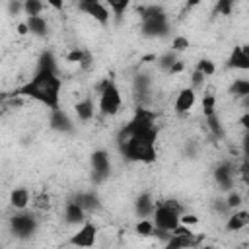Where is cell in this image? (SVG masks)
I'll use <instances>...</instances> for the list:
<instances>
[{"instance_id":"cell-16","label":"cell","mask_w":249,"mask_h":249,"mask_svg":"<svg viewBox=\"0 0 249 249\" xmlns=\"http://www.w3.org/2000/svg\"><path fill=\"white\" fill-rule=\"evenodd\" d=\"M25 25L31 35H35L39 39L49 37V21L43 16H25Z\"/></svg>"},{"instance_id":"cell-6","label":"cell","mask_w":249,"mask_h":249,"mask_svg":"<svg viewBox=\"0 0 249 249\" xmlns=\"http://www.w3.org/2000/svg\"><path fill=\"white\" fill-rule=\"evenodd\" d=\"M89 163H91V179L95 183H103L109 179L111 175V156L107 150L99 148L93 150L89 156Z\"/></svg>"},{"instance_id":"cell-19","label":"cell","mask_w":249,"mask_h":249,"mask_svg":"<svg viewBox=\"0 0 249 249\" xmlns=\"http://www.w3.org/2000/svg\"><path fill=\"white\" fill-rule=\"evenodd\" d=\"M29 200H31V195L25 187H16L10 191V206L14 210H25L29 206Z\"/></svg>"},{"instance_id":"cell-4","label":"cell","mask_w":249,"mask_h":249,"mask_svg":"<svg viewBox=\"0 0 249 249\" xmlns=\"http://www.w3.org/2000/svg\"><path fill=\"white\" fill-rule=\"evenodd\" d=\"M8 224H10V231L19 239L31 237L39 228V222H37L35 214L27 212V208L25 210H16V214L10 218Z\"/></svg>"},{"instance_id":"cell-17","label":"cell","mask_w":249,"mask_h":249,"mask_svg":"<svg viewBox=\"0 0 249 249\" xmlns=\"http://www.w3.org/2000/svg\"><path fill=\"white\" fill-rule=\"evenodd\" d=\"M74 200H76L88 214L101 208V200H99V196H97L93 191H82V193H78V195L74 196Z\"/></svg>"},{"instance_id":"cell-12","label":"cell","mask_w":249,"mask_h":249,"mask_svg":"<svg viewBox=\"0 0 249 249\" xmlns=\"http://www.w3.org/2000/svg\"><path fill=\"white\" fill-rule=\"evenodd\" d=\"M214 181L218 185V189L222 191H228L233 187V181H235V171H233V165L224 161L220 163L216 169H214Z\"/></svg>"},{"instance_id":"cell-15","label":"cell","mask_w":249,"mask_h":249,"mask_svg":"<svg viewBox=\"0 0 249 249\" xmlns=\"http://www.w3.org/2000/svg\"><path fill=\"white\" fill-rule=\"evenodd\" d=\"M249 224V212L243 208L231 210L226 218V231H241Z\"/></svg>"},{"instance_id":"cell-30","label":"cell","mask_w":249,"mask_h":249,"mask_svg":"<svg viewBox=\"0 0 249 249\" xmlns=\"http://www.w3.org/2000/svg\"><path fill=\"white\" fill-rule=\"evenodd\" d=\"M158 60V66L161 68V70H165V72H169V68H171V64L177 60V53H173V51H169V53H165V54H161V56H158L156 58Z\"/></svg>"},{"instance_id":"cell-27","label":"cell","mask_w":249,"mask_h":249,"mask_svg":"<svg viewBox=\"0 0 249 249\" xmlns=\"http://www.w3.org/2000/svg\"><path fill=\"white\" fill-rule=\"evenodd\" d=\"M200 107H202V115H204V117H210V115L218 113V111H216V95H214V93H206V95L202 97Z\"/></svg>"},{"instance_id":"cell-25","label":"cell","mask_w":249,"mask_h":249,"mask_svg":"<svg viewBox=\"0 0 249 249\" xmlns=\"http://www.w3.org/2000/svg\"><path fill=\"white\" fill-rule=\"evenodd\" d=\"M226 193H228V195H226V198H224V200H226V204H228L230 212H231V210H237V208H241V206H243V196H241V193H239L237 189H233V187H231V189H228Z\"/></svg>"},{"instance_id":"cell-13","label":"cell","mask_w":249,"mask_h":249,"mask_svg":"<svg viewBox=\"0 0 249 249\" xmlns=\"http://www.w3.org/2000/svg\"><path fill=\"white\" fill-rule=\"evenodd\" d=\"M228 68H233V70H249V53H247V47L245 45H237L233 47L230 58H228Z\"/></svg>"},{"instance_id":"cell-34","label":"cell","mask_w":249,"mask_h":249,"mask_svg":"<svg viewBox=\"0 0 249 249\" xmlns=\"http://www.w3.org/2000/svg\"><path fill=\"white\" fill-rule=\"evenodd\" d=\"M84 54H86V51H84V49L74 47V49L66 54V60H68V62H72V64H80V62H82V58H84Z\"/></svg>"},{"instance_id":"cell-22","label":"cell","mask_w":249,"mask_h":249,"mask_svg":"<svg viewBox=\"0 0 249 249\" xmlns=\"http://www.w3.org/2000/svg\"><path fill=\"white\" fill-rule=\"evenodd\" d=\"M230 93L235 99H245L249 95V80L247 78H235L230 86Z\"/></svg>"},{"instance_id":"cell-2","label":"cell","mask_w":249,"mask_h":249,"mask_svg":"<svg viewBox=\"0 0 249 249\" xmlns=\"http://www.w3.org/2000/svg\"><path fill=\"white\" fill-rule=\"evenodd\" d=\"M60 89H62V78L58 76V70L37 66V72L31 80H27L23 86L16 88L12 95H23L29 99L39 101L41 105L49 107V111L60 107Z\"/></svg>"},{"instance_id":"cell-26","label":"cell","mask_w":249,"mask_h":249,"mask_svg":"<svg viewBox=\"0 0 249 249\" xmlns=\"http://www.w3.org/2000/svg\"><path fill=\"white\" fill-rule=\"evenodd\" d=\"M134 231L142 237H148V235H154V222L152 218H140L134 226Z\"/></svg>"},{"instance_id":"cell-23","label":"cell","mask_w":249,"mask_h":249,"mask_svg":"<svg viewBox=\"0 0 249 249\" xmlns=\"http://www.w3.org/2000/svg\"><path fill=\"white\" fill-rule=\"evenodd\" d=\"M130 4H132V0H105V6L113 12L115 19H121L126 14V10L130 8Z\"/></svg>"},{"instance_id":"cell-3","label":"cell","mask_w":249,"mask_h":249,"mask_svg":"<svg viewBox=\"0 0 249 249\" xmlns=\"http://www.w3.org/2000/svg\"><path fill=\"white\" fill-rule=\"evenodd\" d=\"M97 89H99V103H97L99 115L115 117L123 107V93H121L117 82L113 78H107L99 84Z\"/></svg>"},{"instance_id":"cell-7","label":"cell","mask_w":249,"mask_h":249,"mask_svg":"<svg viewBox=\"0 0 249 249\" xmlns=\"http://www.w3.org/2000/svg\"><path fill=\"white\" fill-rule=\"evenodd\" d=\"M97 233H99L97 226L93 222L86 220L84 224H80L78 231L70 235L68 245H74V247H93L95 241H97Z\"/></svg>"},{"instance_id":"cell-28","label":"cell","mask_w":249,"mask_h":249,"mask_svg":"<svg viewBox=\"0 0 249 249\" xmlns=\"http://www.w3.org/2000/svg\"><path fill=\"white\" fill-rule=\"evenodd\" d=\"M189 47H191V41H189L185 35H175V37L171 39V51L177 53V54H179V53H185Z\"/></svg>"},{"instance_id":"cell-5","label":"cell","mask_w":249,"mask_h":249,"mask_svg":"<svg viewBox=\"0 0 249 249\" xmlns=\"http://www.w3.org/2000/svg\"><path fill=\"white\" fill-rule=\"evenodd\" d=\"M179 216H181L179 212H175L173 208H169V206L161 200V202H156L154 212H152L150 218H152V222H154V228L171 233V230H175V228L179 226Z\"/></svg>"},{"instance_id":"cell-35","label":"cell","mask_w":249,"mask_h":249,"mask_svg":"<svg viewBox=\"0 0 249 249\" xmlns=\"http://www.w3.org/2000/svg\"><path fill=\"white\" fill-rule=\"evenodd\" d=\"M214 210L220 212V214H230V208H228V204H226L224 198H216L214 200Z\"/></svg>"},{"instance_id":"cell-21","label":"cell","mask_w":249,"mask_h":249,"mask_svg":"<svg viewBox=\"0 0 249 249\" xmlns=\"http://www.w3.org/2000/svg\"><path fill=\"white\" fill-rule=\"evenodd\" d=\"M204 119H206V126H208L210 134H212L214 138H218V140H224V138H226V128H224L222 119L218 117V113H214V115H210V117H204Z\"/></svg>"},{"instance_id":"cell-32","label":"cell","mask_w":249,"mask_h":249,"mask_svg":"<svg viewBox=\"0 0 249 249\" xmlns=\"http://www.w3.org/2000/svg\"><path fill=\"white\" fill-rule=\"evenodd\" d=\"M204 82H206V76H204L200 70L193 68V72H191V88H193L195 91H198V89L204 88Z\"/></svg>"},{"instance_id":"cell-36","label":"cell","mask_w":249,"mask_h":249,"mask_svg":"<svg viewBox=\"0 0 249 249\" xmlns=\"http://www.w3.org/2000/svg\"><path fill=\"white\" fill-rule=\"evenodd\" d=\"M43 2H45L47 6H51L54 12H62V8H64V4H66L64 0H43Z\"/></svg>"},{"instance_id":"cell-39","label":"cell","mask_w":249,"mask_h":249,"mask_svg":"<svg viewBox=\"0 0 249 249\" xmlns=\"http://www.w3.org/2000/svg\"><path fill=\"white\" fill-rule=\"evenodd\" d=\"M10 12H12L14 16H16L18 12H21V4H19L18 0H12V2H10Z\"/></svg>"},{"instance_id":"cell-40","label":"cell","mask_w":249,"mask_h":249,"mask_svg":"<svg viewBox=\"0 0 249 249\" xmlns=\"http://www.w3.org/2000/svg\"><path fill=\"white\" fill-rule=\"evenodd\" d=\"M239 124H241L243 128H247V126H249V113H247V111L241 115V119H239Z\"/></svg>"},{"instance_id":"cell-37","label":"cell","mask_w":249,"mask_h":249,"mask_svg":"<svg viewBox=\"0 0 249 249\" xmlns=\"http://www.w3.org/2000/svg\"><path fill=\"white\" fill-rule=\"evenodd\" d=\"M91 64H93V58H91V54L86 51V54H84V58H82V62L78 64L80 68H84V70H89L91 68Z\"/></svg>"},{"instance_id":"cell-24","label":"cell","mask_w":249,"mask_h":249,"mask_svg":"<svg viewBox=\"0 0 249 249\" xmlns=\"http://www.w3.org/2000/svg\"><path fill=\"white\" fill-rule=\"evenodd\" d=\"M43 10H45L43 0H23L21 2V12L25 16H41Z\"/></svg>"},{"instance_id":"cell-9","label":"cell","mask_w":249,"mask_h":249,"mask_svg":"<svg viewBox=\"0 0 249 249\" xmlns=\"http://www.w3.org/2000/svg\"><path fill=\"white\" fill-rule=\"evenodd\" d=\"M78 10L84 12L86 16H89V18H93L101 25H107L109 19H111L109 8L101 0H78Z\"/></svg>"},{"instance_id":"cell-11","label":"cell","mask_w":249,"mask_h":249,"mask_svg":"<svg viewBox=\"0 0 249 249\" xmlns=\"http://www.w3.org/2000/svg\"><path fill=\"white\" fill-rule=\"evenodd\" d=\"M49 124H51V128H53V130H58V132H62V134H72V132L76 130V126H74L72 119H70V117L60 109V107L51 111Z\"/></svg>"},{"instance_id":"cell-31","label":"cell","mask_w":249,"mask_h":249,"mask_svg":"<svg viewBox=\"0 0 249 249\" xmlns=\"http://www.w3.org/2000/svg\"><path fill=\"white\" fill-rule=\"evenodd\" d=\"M37 66H47V68L58 70V66H56V58H54V54H53L51 51H43V53H41V56H39V64H37Z\"/></svg>"},{"instance_id":"cell-38","label":"cell","mask_w":249,"mask_h":249,"mask_svg":"<svg viewBox=\"0 0 249 249\" xmlns=\"http://www.w3.org/2000/svg\"><path fill=\"white\" fill-rule=\"evenodd\" d=\"M183 68H185V62L177 58V60H175V62L171 64V68H169V74H177V72H181Z\"/></svg>"},{"instance_id":"cell-41","label":"cell","mask_w":249,"mask_h":249,"mask_svg":"<svg viewBox=\"0 0 249 249\" xmlns=\"http://www.w3.org/2000/svg\"><path fill=\"white\" fill-rule=\"evenodd\" d=\"M18 33H19V35H27V33H29V29H27V25H25V21L18 25Z\"/></svg>"},{"instance_id":"cell-14","label":"cell","mask_w":249,"mask_h":249,"mask_svg":"<svg viewBox=\"0 0 249 249\" xmlns=\"http://www.w3.org/2000/svg\"><path fill=\"white\" fill-rule=\"evenodd\" d=\"M88 212L72 198V200H68L66 204H64V220H66V224H70V226H80V224H84L88 218Z\"/></svg>"},{"instance_id":"cell-8","label":"cell","mask_w":249,"mask_h":249,"mask_svg":"<svg viewBox=\"0 0 249 249\" xmlns=\"http://www.w3.org/2000/svg\"><path fill=\"white\" fill-rule=\"evenodd\" d=\"M140 31L144 37H165L169 33V19H167L165 12L154 16V18H144Z\"/></svg>"},{"instance_id":"cell-18","label":"cell","mask_w":249,"mask_h":249,"mask_svg":"<svg viewBox=\"0 0 249 249\" xmlns=\"http://www.w3.org/2000/svg\"><path fill=\"white\" fill-rule=\"evenodd\" d=\"M74 113H76L78 121H82V123L91 121L93 115H95V103H93V99H91L89 95L84 97V99H80V101L74 105Z\"/></svg>"},{"instance_id":"cell-42","label":"cell","mask_w":249,"mask_h":249,"mask_svg":"<svg viewBox=\"0 0 249 249\" xmlns=\"http://www.w3.org/2000/svg\"><path fill=\"white\" fill-rule=\"evenodd\" d=\"M200 4V0H187V10L189 8H195V6H198Z\"/></svg>"},{"instance_id":"cell-1","label":"cell","mask_w":249,"mask_h":249,"mask_svg":"<svg viewBox=\"0 0 249 249\" xmlns=\"http://www.w3.org/2000/svg\"><path fill=\"white\" fill-rule=\"evenodd\" d=\"M117 144L121 154L128 161L136 163H154L158 160V126L156 113L138 107L132 119L119 130Z\"/></svg>"},{"instance_id":"cell-20","label":"cell","mask_w":249,"mask_h":249,"mask_svg":"<svg viewBox=\"0 0 249 249\" xmlns=\"http://www.w3.org/2000/svg\"><path fill=\"white\" fill-rule=\"evenodd\" d=\"M154 206H156V202H154V196L150 193H140L136 202H134V210L140 218H150L154 212Z\"/></svg>"},{"instance_id":"cell-10","label":"cell","mask_w":249,"mask_h":249,"mask_svg":"<svg viewBox=\"0 0 249 249\" xmlns=\"http://www.w3.org/2000/svg\"><path fill=\"white\" fill-rule=\"evenodd\" d=\"M195 103H196V91L191 86L183 88V89H179V93H177V97L173 101V111H175V115L185 117L195 107Z\"/></svg>"},{"instance_id":"cell-33","label":"cell","mask_w":249,"mask_h":249,"mask_svg":"<svg viewBox=\"0 0 249 249\" xmlns=\"http://www.w3.org/2000/svg\"><path fill=\"white\" fill-rule=\"evenodd\" d=\"M233 12V0H218L216 2V14L230 16Z\"/></svg>"},{"instance_id":"cell-29","label":"cell","mask_w":249,"mask_h":249,"mask_svg":"<svg viewBox=\"0 0 249 249\" xmlns=\"http://www.w3.org/2000/svg\"><path fill=\"white\" fill-rule=\"evenodd\" d=\"M196 70H200L206 78H210V76H214L216 74V64H214V60H210V58H200L198 62H196V66H195Z\"/></svg>"}]
</instances>
